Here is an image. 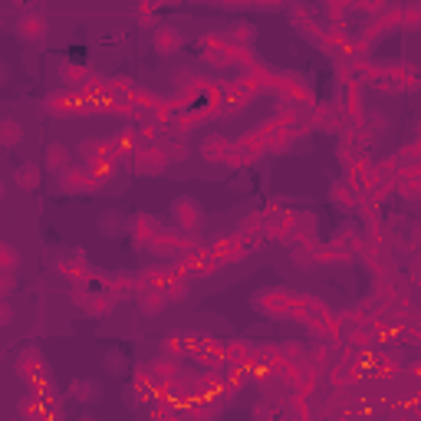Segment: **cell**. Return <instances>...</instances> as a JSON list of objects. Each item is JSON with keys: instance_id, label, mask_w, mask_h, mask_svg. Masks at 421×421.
Wrapping results in <instances>:
<instances>
[{"instance_id": "ffe728a7", "label": "cell", "mask_w": 421, "mask_h": 421, "mask_svg": "<svg viewBox=\"0 0 421 421\" xmlns=\"http://www.w3.org/2000/svg\"><path fill=\"white\" fill-rule=\"evenodd\" d=\"M7 79H10V69L0 66V86H7Z\"/></svg>"}, {"instance_id": "9a60e30c", "label": "cell", "mask_w": 421, "mask_h": 421, "mask_svg": "<svg viewBox=\"0 0 421 421\" xmlns=\"http://www.w3.org/2000/svg\"><path fill=\"white\" fill-rule=\"evenodd\" d=\"M63 76H66V79L73 82V86H82L89 73H86V69H79V66H63Z\"/></svg>"}, {"instance_id": "30bf717a", "label": "cell", "mask_w": 421, "mask_h": 421, "mask_svg": "<svg viewBox=\"0 0 421 421\" xmlns=\"http://www.w3.org/2000/svg\"><path fill=\"white\" fill-rule=\"evenodd\" d=\"M142 312H158V310H165V303H168V297H165V290L162 286H155V290H142Z\"/></svg>"}, {"instance_id": "8fae6325", "label": "cell", "mask_w": 421, "mask_h": 421, "mask_svg": "<svg viewBox=\"0 0 421 421\" xmlns=\"http://www.w3.org/2000/svg\"><path fill=\"white\" fill-rule=\"evenodd\" d=\"M46 168H50V171H66L69 168L66 145H50V149H46Z\"/></svg>"}, {"instance_id": "5bb4252c", "label": "cell", "mask_w": 421, "mask_h": 421, "mask_svg": "<svg viewBox=\"0 0 421 421\" xmlns=\"http://www.w3.org/2000/svg\"><path fill=\"white\" fill-rule=\"evenodd\" d=\"M102 362H106V368H109L112 375H119V372H125V355H122V353H109L106 359H102Z\"/></svg>"}, {"instance_id": "52a82bcc", "label": "cell", "mask_w": 421, "mask_h": 421, "mask_svg": "<svg viewBox=\"0 0 421 421\" xmlns=\"http://www.w3.org/2000/svg\"><path fill=\"white\" fill-rule=\"evenodd\" d=\"M63 188L66 191H95V181L86 175V171H79V168L69 165L66 175H63Z\"/></svg>"}, {"instance_id": "277c9868", "label": "cell", "mask_w": 421, "mask_h": 421, "mask_svg": "<svg viewBox=\"0 0 421 421\" xmlns=\"http://www.w3.org/2000/svg\"><path fill=\"white\" fill-rule=\"evenodd\" d=\"M40 181H43V171H40V165H33V162L20 165V168L14 171V185L20 191H37L40 188Z\"/></svg>"}, {"instance_id": "7c38bea8", "label": "cell", "mask_w": 421, "mask_h": 421, "mask_svg": "<svg viewBox=\"0 0 421 421\" xmlns=\"http://www.w3.org/2000/svg\"><path fill=\"white\" fill-rule=\"evenodd\" d=\"M69 395H73V398H76V402H95V398H99V385H95V382H73V385H69Z\"/></svg>"}, {"instance_id": "2e32d148", "label": "cell", "mask_w": 421, "mask_h": 421, "mask_svg": "<svg viewBox=\"0 0 421 421\" xmlns=\"http://www.w3.org/2000/svg\"><path fill=\"white\" fill-rule=\"evenodd\" d=\"M333 201H336V204H346V207H349V204H353V191H349V188H346V185L339 181V185L333 188Z\"/></svg>"}, {"instance_id": "ac0fdd59", "label": "cell", "mask_w": 421, "mask_h": 421, "mask_svg": "<svg viewBox=\"0 0 421 421\" xmlns=\"http://www.w3.org/2000/svg\"><path fill=\"white\" fill-rule=\"evenodd\" d=\"M10 323H14V310H10L7 299H0V329H7Z\"/></svg>"}, {"instance_id": "7a4b0ae2", "label": "cell", "mask_w": 421, "mask_h": 421, "mask_svg": "<svg viewBox=\"0 0 421 421\" xmlns=\"http://www.w3.org/2000/svg\"><path fill=\"white\" fill-rule=\"evenodd\" d=\"M17 375L27 382H40L46 379V359L40 355V349H33L30 346L27 353H20V359H17Z\"/></svg>"}, {"instance_id": "3957f363", "label": "cell", "mask_w": 421, "mask_h": 421, "mask_svg": "<svg viewBox=\"0 0 421 421\" xmlns=\"http://www.w3.org/2000/svg\"><path fill=\"white\" fill-rule=\"evenodd\" d=\"M17 37L24 43H40L46 37V20L40 14H24L17 24Z\"/></svg>"}, {"instance_id": "9c48e42d", "label": "cell", "mask_w": 421, "mask_h": 421, "mask_svg": "<svg viewBox=\"0 0 421 421\" xmlns=\"http://www.w3.org/2000/svg\"><path fill=\"white\" fill-rule=\"evenodd\" d=\"M227 149H231V142H227V138H221V135H214V138H204L201 155H204V162H221Z\"/></svg>"}, {"instance_id": "d6986e66", "label": "cell", "mask_w": 421, "mask_h": 421, "mask_svg": "<svg viewBox=\"0 0 421 421\" xmlns=\"http://www.w3.org/2000/svg\"><path fill=\"white\" fill-rule=\"evenodd\" d=\"M119 224H122V218H119V214H106V218L99 221V227H102V231H109V234L119 231Z\"/></svg>"}, {"instance_id": "e0dca14e", "label": "cell", "mask_w": 421, "mask_h": 421, "mask_svg": "<svg viewBox=\"0 0 421 421\" xmlns=\"http://www.w3.org/2000/svg\"><path fill=\"white\" fill-rule=\"evenodd\" d=\"M0 267H7V270H14L17 267V254L7 244H0Z\"/></svg>"}, {"instance_id": "ba28073f", "label": "cell", "mask_w": 421, "mask_h": 421, "mask_svg": "<svg viewBox=\"0 0 421 421\" xmlns=\"http://www.w3.org/2000/svg\"><path fill=\"white\" fill-rule=\"evenodd\" d=\"M20 138H24V129H20L17 119H0V145H3V149L20 145Z\"/></svg>"}, {"instance_id": "4fadbf2b", "label": "cell", "mask_w": 421, "mask_h": 421, "mask_svg": "<svg viewBox=\"0 0 421 421\" xmlns=\"http://www.w3.org/2000/svg\"><path fill=\"white\" fill-rule=\"evenodd\" d=\"M99 155H106V142L89 138V142H82V145H79V158H86V162H95Z\"/></svg>"}, {"instance_id": "5b68a950", "label": "cell", "mask_w": 421, "mask_h": 421, "mask_svg": "<svg viewBox=\"0 0 421 421\" xmlns=\"http://www.w3.org/2000/svg\"><path fill=\"white\" fill-rule=\"evenodd\" d=\"M165 165H168V155H165V149H149L135 162V171H138V175H155V171H165Z\"/></svg>"}, {"instance_id": "44dd1931", "label": "cell", "mask_w": 421, "mask_h": 421, "mask_svg": "<svg viewBox=\"0 0 421 421\" xmlns=\"http://www.w3.org/2000/svg\"><path fill=\"white\" fill-rule=\"evenodd\" d=\"M17 3H33V0H17Z\"/></svg>"}, {"instance_id": "6da1fadb", "label": "cell", "mask_w": 421, "mask_h": 421, "mask_svg": "<svg viewBox=\"0 0 421 421\" xmlns=\"http://www.w3.org/2000/svg\"><path fill=\"white\" fill-rule=\"evenodd\" d=\"M171 214H175L178 221V227L181 231H198L204 224V211H201V204L194 201V198H178L175 204H171Z\"/></svg>"}, {"instance_id": "8992f818", "label": "cell", "mask_w": 421, "mask_h": 421, "mask_svg": "<svg viewBox=\"0 0 421 421\" xmlns=\"http://www.w3.org/2000/svg\"><path fill=\"white\" fill-rule=\"evenodd\" d=\"M181 46V33L175 27H158L155 30V50L162 56H171Z\"/></svg>"}]
</instances>
